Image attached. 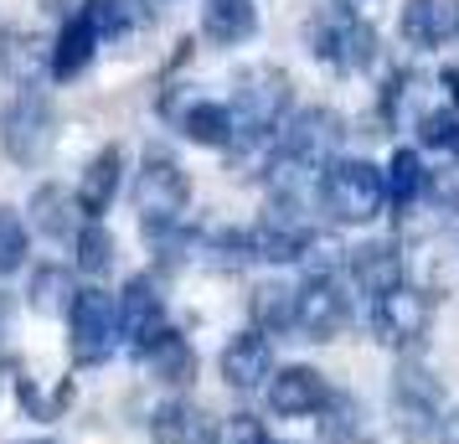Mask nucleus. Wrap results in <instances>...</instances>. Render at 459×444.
I'll use <instances>...</instances> for the list:
<instances>
[{
	"label": "nucleus",
	"mask_w": 459,
	"mask_h": 444,
	"mask_svg": "<svg viewBox=\"0 0 459 444\" xmlns=\"http://www.w3.org/2000/svg\"><path fill=\"white\" fill-rule=\"evenodd\" d=\"M294 104V88H290V73L273 63H258L248 73L232 78V129L248 135V140H269L273 129L284 125V114Z\"/></svg>",
	"instance_id": "1"
},
{
	"label": "nucleus",
	"mask_w": 459,
	"mask_h": 444,
	"mask_svg": "<svg viewBox=\"0 0 459 444\" xmlns=\"http://www.w3.org/2000/svg\"><path fill=\"white\" fill-rule=\"evenodd\" d=\"M320 207L331 212L335 222L361 228L377 222V212L387 207V181L372 161H325L320 170Z\"/></svg>",
	"instance_id": "2"
},
{
	"label": "nucleus",
	"mask_w": 459,
	"mask_h": 444,
	"mask_svg": "<svg viewBox=\"0 0 459 444\" xmlns=\"http://www.w3.org/2000/svg\"><path fill=\"white\" fill-rule=\"evenodd\" d=\"M67 346H73V361L78 367H99L119 352V310L104 290H78L73 310H67Z\"/></svg>",
	"instance_id": "3"
},
{
	"label": "nucleus",
	"mask_w": 459,
	"mask_h": 444,
	"mask_svg": "<svg viewBox=\"0 0 459 444\" xmlns=\"http://www.w3.org/2000/svg\"><path fill=\"white\" fill-rule=\"evenodd\" d=\"M191 202V176L170 150H145V161L134 170V207L145 212V222H166L181 217V207Z\"/></svg>",
	"instance_id": "4"
},
{
	"label": "nucleus",
	"mask_w": 459,
	"mask_h": 444,
	"mask_svg": "<svg viewBox=\"0 0 459 444\" xmlns=\"http://www.w3.org/2000/svg\"><path fill=\"white\" fill-rule=\"evenodd\" d=\"M57 140V114L42 93H22L11 109H0V145L16 166H37Z\"/></svg>",
	"instance_id": "5"
},
{
	"label": "nucleus",
	"mask_w": 459,
	"mask_h": 444,
	"mask_svg": "<svg viewBox=\"0 0 459 444\" xmlns=\"http://www.w3.org/2000/svg\"><path fill=\"white\" fill-rule=\"evenodd\" d=\"M114 310H119V341H125L134 357H150L170 336V316H166V300L155 295V279L134 274Z\"/></svg>",
	"instance_id": "6"
},
{
	"label": "nucleus",
	"mask_w": 459,
	"mask_h": 444,
	"mask_svg": "<svg viewBox=\"0 0 459 444\" xmlns=\"http://www.w3.org/2000/svg\"><path fill=\"white\" fill-rule=\"evenodd\" d=\"M393 419L403 440H438V419H444V387H438L423 367H397L393 378Z\"/></svg>",
	"instance_id": "7"
},
{
	"label": "nucleus",
	"mask_w": 459,
	"mask_h": 444,
	"mask_svg": "<svg viewBox=\"0 0 459 444\" xmlns=\"http://www.w3.org/2000/svg\"><path fill=\"white\" fill-rule=\"evenodd\" d=\"M341 140V119H335L331 109H299L290 125V140L284 150L273 155V176H294V170L315 166V161H325Z\"/></svg>",
	"instance_id": "8"
},
{
	"label": "nucleus",
	"mask_w": 459,
	"mask_h": 444,
	"mask_svg": "<svg viewBox=\"0 0 459 444\" xmlns=\"http://www.w3.org/2000/svg\"><path fill=\"white\" fill-rule=\"evenodd\" d=\"M377 31L361 16H341V22H325L315 26V57L320 63H335L346 73H361V67L377 63Z\"/></svg>",
	"instance_id": "9"
},
{
	"label": "nucleus",
	"mask_w": 459,
	"mask_h": 444,
	"mask_svg": "<svg viewBox=\"0 0 459 444\" xmlns=\"http://www.w3.org/2000/svg\"><path fill=\"white\" fill-rule=\"evenodd\" d=\"M331 382L325 372H315V367H284V372H273L269 378V408L273 414H284V419H310V414H325L331 408Z\"/></svg>",
	"instance_id": "10"
},
{
	"label": "nucleus",
	"mask_w": 459,
	"mask_h": 444,
	"mask_svg": "<svg viewBox=\"0 0 459 444\" xmlns=\"http://www.w3.org/2000/svg\"><path fill=\"white\" fill-rule=\"evenodd\" d=\"M346 295L335 290L325 274H315L310 284H299L294 290V331L305 341H331L341 326H346Z\"/></svg>",
	"instance_id": "11"
},
{
	"label": "nucleus",
	"mask_w": 459,
	"mask_h": 444,
	"mask_svg": "<svg viewBox=\"0 0 459 444\" xmlns=\"http://www.w3.org/2000/svg\"><path fill=\"white\" fill-rule=\"evenodd\" d=\"M429 331V300L397 284L393 295L372 300V336L382 346H413Z\"/></svg>",
	"instance_id": "12"
},
{
	"label": "nucleus",
	"mask_w": 459,
	"mask_h": 444,
	"mask_svg": "<svg viewBox=\"0 0 459 444\" xmlns=\"http://www.w3.org/2000/svg\"><path fill=\"white\" fill-rule=\"evenodd\" d=\"M222 382L228 387H238V393H248V387H264V382L273 378V346L269 336L253 326V331H238V336L222 346Z\"/></svg>",
	"instance_id": "13"
},
{
	"label": "nucleus",
	"mask_w": 459,
	"mask_h": 444,
	"mask_svg": "<svg viewBox=\"0 0 459 444\" xmlns=\"http://www.w3.org/2000/svg\"><path fill=\"white\" fill-rule=\"evenodd\" d=\"M403 42H413L418 52L444 47L459 37V0H403Z\"/></svg>",
	"instance_id": "14"
},
{
	"label": "nucleus",
	"mask_w": 459,
	"mask_h": 444,
	"mask_svg": "<svg viewBox=\"0 0 459 444\" xmlns=\"http://www.w3.org/2000/svg\"><path fill=\"white\" fill-rule=\"evenodd\" d=\"M351 284L361 290V295H393L397 284H403V254H397V243H361V248H351Z\"/></svg>",
	"instance_id": "15"
},
{
	"label": "nucleus",
	"mask_w": 459,
	"mask_h": 444,
	"mask_svg": "<svg viewBox=\"0 0 459 444\" xmlns=\"http://www.w3.org/2000/svg\"><path fill=\"white\" fill-rule=\"evenodd\" d=\"M78 217H83V207H78V196L67 187H52V181H47V187L31 191V228L42 238H52V243L78 238V228H83Z\"/></svg>",
	"instance_id": "16"
},
{
	"label": "nucleus",
	"mask_w": 459,
	"mask_h": 444,
	"mask_svg": "<svg viewBox=\"0 0 459 444\" xmlns=\"http://www.w3.org/2000/svg\"><path fill=\"white\" fill-rule=\"evenodd\" d=\"M248 233H253V258H269V264H299L315 248V233L294 217H269Z\"/></svg>",
	"instance_id": "17"
},
{
	"label": "nucleus",
	"mask_w": 459,
	"mask_h": 444,
	"mask_svg": "<svg viewBox=\"0 0 459 444\" xmlns=\"http://www.w3.org/2000/svg\"><path fill=\"white\" fill-rule=\"evenodd\" d=\"M150 434L155 444H217V423L196 403H160L150 414Z\"/></svg>",
	"instance_id": "18"
},
{
	"label": "nucleus",
	"mask_w": 459,
	"mask_h": 444,
	"mask_svg": "<svg viewBox=\"0 0 459 444\" xmlns=\"http://www.w3.org/2000/svg\"><path fill=\"white\" fill-rule=\"evenodd\" d=\"M119 181H125V150H119V145H104L93 161H88L83 181H78V207H83L88 217L108 212V202L119 196Z\"/></svg>",
	"instance_id": "19"
},
{
	"label": "nucleus",
	"mask_w": 459,
	"mask_h": 444,
	"mask_svg": "<svg viewBox=\"0 0 459 444\" xmlns=\"http://www.w3.org/2000/svg\"><path fill=\"white\" fill-rule=\"evenodd\" d=\"M202 31L217 47H238L258 31V5L253 0H207L202 5Z\"/></svg>",
	"instance_id": "20"
},
{
	"label": "nucleus",
	"mask_w": 459,
	"mask_h": 444,
	"mask_svg": "<svg viewBox=\"0 0 459 444\" xmlns=\"http://www.w3.org/2000/svg\"><path fill=\"white\" fill-rule=\"evenodd\" d=\"M93 26L83 22V16H73V22L57 31V42L47 47V67H52V78L57 83H67V78H78L88 63H93Z\"/></svg>",
	"instance_id": "21"
},
{
	"label": "nucleus",
	"mask_w": 459,
	"mask_h": 444,
	"mask_svg": "<svg viewBox=\"0 0 459 444\" xmlns=\"http://www.w3.org/2000/svg\"><path fill=\"white\" fill-rule=\"evenodd\" d=\"M26 300H31V310H42V316H67L73 310V300H78V279L73 269L63 264H42L31 284H26Z\"/></svg>",
	"instance_id": "22"
},
{
	"label": "nucleus",
	"mask_w": 459,
	"mask_h": 444,
	"mask_svg": "<svg viewBox=\"0 0 459 444\" xmlns=\"http://www.w3.org/2000/svg\"><path fill=\"white\" fill-rule=\"evenodd\" d=\"M181 135H186L191 145H207V150H228L232 140H238L228 104H207V99L191 104L186 114H181Z\"/></svg>",
	"instance_id": "23"
},
{
	"label": "nucleus",
	"mask_w": 459,
	"mask_h": 444,
	"mask_svg": "<svg viewBox=\"0 0 459 444\" xmlns=\"http://www.w3.org/2000/svg\"><path fill=\"white\" fill-rule=\"evenodd\" d=\"M145 243L150 254H155V264L160 269H181L196 248H202V238L191 233L181 217H166V222H145Z\"/></svg>",
	"instance_id": "24"
},
{
	"label": "nucleus",
	"mask_w": 459,
	"mask_h": 444,
	"mask_svg": "<svg viewBox=\"0 0 459 444\" xmlns=\"http://www.w3.org/2000/svg\"><path fill=\"white\" fill-rule=\"evenodd\" d=\"M150 372L166 382V387H186L196 382V352H191V341L181 331H170L155 352H150Z\"/></svg>",
	"instance_id": "25"
},
{
	"label": "nucleus",
	"mask_w": 459,
	"mask_h": 444,
	"mask_svg": "<svg viewBox=\"0 0 459 444\" xmlns=\"http://www.w3.org/2000/svg\"><path fill=\"white\" fill-rule=\"evenodd\" d=\"M145 16H150L145 0H88V11H83L93 37H129Z\"/></svg>",
	"instance_id": "26"
},
{
	"label": "nucleus",
	"mask_w": 459,
	"mask_h": 444,
	"mask_svg": "<svg viewBox=\"0 0 459 444\" xmlns=\"http://www.w3.org/2000/svg\"><path fill=\"white\" fill-rule=\"evenodd\" d=\"M382 181H387V202L413 207L418 196L429 191V170H423V161H418V150H397L393 166L382 170Z\"/></svg>",
	"instance_id": "27"
},
{
	"label": "nucleus",
	"mask_w": 459,
	"mask_h": 444,
	"mask_svg": "<svg viewBox=\"0 0 459 444\" xmlns=\"http://www.w3.org/2000/svg\"><path fill=\"white\" fill-rule=\"evenodd\" d=\"M253 320L258 331H294V290L290 284H258L253 290Z\"/></svg>",
	"instance_id": "28"
},
{
	"label": "nucleus",
	"mask_w": 459,
	"mask_h": 444,
	"mask_svg": "<svg viewBox=\"0 0 459 444\" xmlns=\"http://www.w3.org/2000/svg\"><path fill=\"white\" fill-rule=\"evenodd\" d=\"M73 243H78V269H83L88 279H104L108 269H114V238H108V228H99L93 217L78 228Z\"/></svg>",
	"instance_id": "29"
},
{
	"label": "nucleus",
	"mask_w": 459,
	"mask_h": 444,
	"mask_svg": "<svg viewBox=\"0 0 459 444\" xmlns=\"http://www.w3.org/2000/svg\"><path fill=\"white\" fill-rule=\"evenodd\" d=\"M26 243H31V238H26V222L11 207H0V279L16 274L26 264Z\"/></svg>",
	"instance_id": "30"
},
{
	"label": "nucleus",
	"mask_w": 459,
	"mask_h": 444,
	"mask_svg": "<svg viewBox=\"0 0 459 444\" xmlns=\"http://www.w3.org/2000/svg\"><path fill=\"white\" fill-rule=\"evenodd\" d=\"M217 444H279V440H273L253 414H232V419L217 429Z\"/></svg>",
	"instance_id": "31"
},
{
	"label": "nucleus",
	"mask_w": 459,
	"mask_h": 444,
	"mask_svg": "<svg viewBox=\"0 0 459 444\" xmlns=\"http://www.w3.org/2000/svg\"><path fill=\"white\" fill-rule=\"evenodd\" d=\"M455 129H459V109H434V114L418 119V145H444L449 150Z\"/></svg>",
	"instance_id": "32"
},
{
	"label": "nucleus",
	"mask_w": 459,
	"mask_h": 444,
	"mask_svg": "<svg viewBox=\"0 0 459 444\" xmlns=\"http://www.w3.org/2000/svg\"><path fill=\"white\" fill-rule=\"evenodd\" d=\"M438 444H459V408H449L438 419Z\"/></svg>",
	"instance_id": "33"
},
{
	"label": "nucleus",
	"mask_w": 459,
	"mask_h": 444,
	"mask_svg": "<svg viewBox=\"0 0 459 444\" xmlns=\"http://www.w3.org/2000/svg\"><path fill=\"white\" fill-rule=\"evenodd\" d=\"M444 88H449V99H455V109H459V67H444Z\"/></svg>",
	"instance_id": "34"
},
{
	"label": "nucleus",
	"mask_w": 459,
	"mask_h": 444,
	"mask_svg": "<svg viewBox=\"0 0 459 444\" xmlns=\"http://www.w3.org/2000/svg\"><path fill=\"white\" fill-rule=\"evenodd\" d=\"M5 331H11V300L0 295V346H5Z\"/></svg>",
	"instance_id": "35"
},
{
	"label": "nucleus",
	"mask_w": 459,
	"mask_h": 444,
	"mask_svg": "<svg viewBox=\"0 0 459 444\" xmlns=\"http://www.w3.org/2000/svg\"><path fill=\"white\" fill-rule=\"evenodd\" d=\"M11 42H16V37H11V31H5V26H0V67L11 63Z\"/></svg>",
	"instance_id": "36"
},
{
	"label": "nucleus",
	"mask_w": 459,
	"mask_h": 444,
	"mask_svg": "<svg viewBox=\"0 0 459 444\" xmlns=\"http://www.w3.org/2000/svg\"><path fill=\"white\" fill-rule=\"evenodd\" d=\"M335 5H341V11H346V16H356V11H361V5H367V0H335Z\"/></svg>",
	"instance_id": "37"
},
{
	"label": "nucleus",
	"mask_w": 459,
	"mask_h": 444,
	"mask_svg": "<svg viewBox=\"0 0 459 444\" xmlns=\"http://www.w3.org/2000/svg\"><path fill=\"white\" fill-rule=\"evenodd\" d=\"M449 155H455V161H459V129H455V140H449Z\"/></svg>",
	"instance_id": "38"
},
{
	"label": "nucleus",
	"mask_w": 459,
	"mask_h": 444,
	"mask_svg": "<svg viewBox=\"0 0 459 444\" xmlns=\"http://www.w3.org/2000/svg\"><path fill=\"white\" fill-rule=\"evenodd\" d=\"M22 444H57V440H22Z\"/></svg>",
	"instance_id": "39"
}]
</instances>
